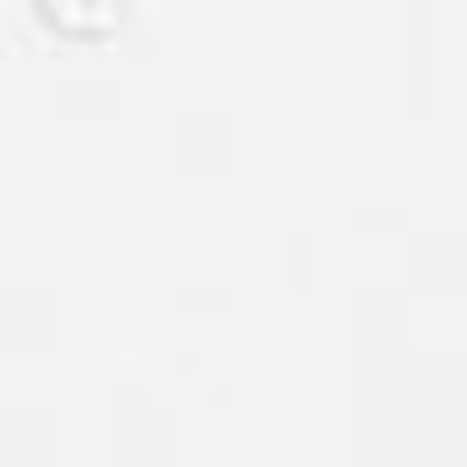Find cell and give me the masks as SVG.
<instances>
[{
	"label": "cell",
	"mask_w": 467,
	"mask_h": 467,
	"mask_svg": "<svg viewBox=\"0 0 467 467\" xmlns=\"http://www.w3.org/2000/svg\"><path fill=\"white\" fill-rule=\"evenodd\" d=\"M36 7H44L58 29H102V7H95V0H36Z\"/></svg>",
	"instance_id": "cell-1"
}]
</instances>
